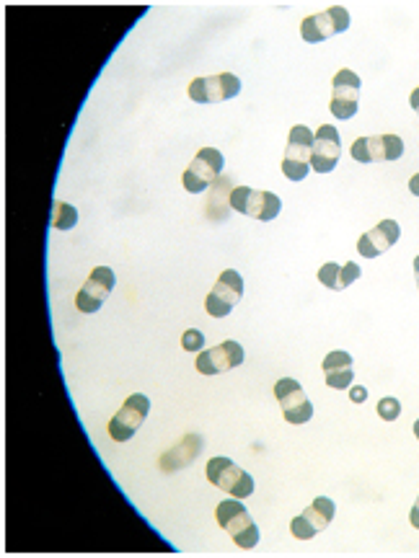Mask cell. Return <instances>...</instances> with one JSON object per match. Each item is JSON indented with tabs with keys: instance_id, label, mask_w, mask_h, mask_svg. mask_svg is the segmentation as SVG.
I'll return each mask as SVG.
<instances>
[{
	"instance_id": "cell-1",
	"label": "cell",
	"mask_w": 419,
	"mask_h": 558,
	"mask_svg": "<svg viewBox=\"0 0 419 558\" xmlns=\"http://www.w3.org/2000/svg\"><path fill=\"white\" fill-rule=\"evenodd\" d=\"M215 520H218V525L231 535V540L238 548H244V551L257 548L259 527L257 522L251 520L249 509L241 504V499L231 496L226 502H220L218 509H215Z\"/></svg>"
},
{
	"instance_id": "cell-2",
	"label": "cell",
	"mask_w": 419,
	"mask_h": 558,
	"mask_svg": "<svg viewBox=\"0 0 419 558\" xmlns=\"http://www.w3.org/2000/svg\"><path fill=\"white\" fill-rule=\"evenodd\" d=\"M311 155H313V132L306 124H295L290 130L288 148L282 158V174L290 181H303L311 171Z\"/></svg>"
},
{
	"instance_id": "cell-3",
	"label": "cell",
	"mask_w": 419,
	"mask_h": 558,
	"mask_svg": "<svg viewBox=\"0 0 419 558\" xmlns=\"http://www.w3.org/2000/svg\"><path fill=\"white\" fill-rule=\"evenodd\" d=\"M207 481L218 486L220 491L236 496V499H249L254 494V478L238 468L231 458H213L207 463Z\"/></svg>"
},
{
	"instance_id": "cell-4",
	"label": "cell",
	"mask_w": 419,
	"mask_h": 558,
	"mask_svg": "<svg viewBox=\"0 0 419 558\" xmlns=\"http://www.w3.org/2000/svg\"><path fill=\"white\" fill-rule=\"evenodd\" d=\"M231 207L236 212H241V215L269 223V220H275L280 215L282 199L272 192L251 189V186H236L231 192Z\"/></svg>"
},
{
	"instance_id": "cell-5",
	"label": "cell",
	"mask_w": 419,
	"mask_h": 558,
	"mask_svg": "<svg viewBox=\"0 0 419 558\" xmlns=\"http://www.w3.org/2000/svg\"><path fill=\"white\" fill-rule=\"evenodd\" d=\"M223 163L226 161H223V153L218 148H202L200 153L194 155V161L189 163L187 171H184V189L189 194H202L207 186L218 179L220 171H223Z\"/></svg>"
},
{
	"instance_id": "cell-6",
	"label": "cell",
	"mask_w": 419,
	"mask_h": 558,
	"mask_svg": "<svg viewBox=\"0 0 419 558\" xmlns=\"http://www.w3.org/2000/svg\"><path fill=\"white\" fill-rule=\"evenodd\" d=\"M238 93H241V81L233 73L205 75L189 83V99L197 104H220V101L236 99Z\"/></svg>"
},
{
	"instance_id": "cell-7",
	"label": "cell",
	"mask_w": 419,
	"mask_h": 558,
	"mask_svg": "<svg viewBox=\"0 0 419 558\" xmlns=\"http://www.w3.org/2000/svg\"><path fill=\"white\" fill-rule=\"evenodd\" d=\"M350 29V13L347 8L342 6H332L326 8L321 13H313L308 19H303L301 24V37L306 39L308 44H319L326 42L334 34H342V31Z\"/></svg>"
},
{
	"instance_id": "cell-8",
	"label": "cell",
	"mask_w": 419,
	"mask_h": 558,
	"mask_svg": "<svg viewBox=\"0 0 419 558\" xmlns=\"http://www.w3.org/2000/svg\"><path fill=\"white\" fill-rule=\"evenodd\" d=\"M241 298H244V279L236 269H226L207 295L205 310L213 318H226Z\"/></svg>"
},
{
	"instance_id": "cell-9",
	"label": "cell",
	"mask_w": 419,
	"mask_h": 558,
	"mask_svg": "<svg viewBox=\"0 0 419 558\" xmlns=\"http://www.w3.org/2000/svg\"><path fill=\"white\" fill-rule=\"evenodd\" d=\"M275 398L288 424H306L313 416V403L308 401L303 385L293 378H282L275 385Z\"/></svg>"
},
{
	"instance_id": "cell-10",
	"label": "cell",
	"mask_w": 419,
	"mask_h": 558,
	"mask_svg": "<svg viewBox=\"0 0 419 558\" xmlns=\"http://www.w3.org/2000/svg\"><path fill=\"white\" fill-rule=\"evenodd\" d=\"M360 78L357 73H352L350 68H342L332 81V104H329V112L337 119H352L357 114V106H360Z\"/></svg>"
},
{
	"instance_id": "cell-11",
	"label": "cell",
	"mask_w": 419,
	"mask_h": 558,
	"mask_svg": "<svg viewBox=\"0 0 419 558\" xmlns=\"http://www.w3.org/2000/svg\"><path fill=\"white\" fill-rule=\"evenodd\" d=\"M350 155L357 163H381V161H399L404 155V143L396 135H373L360 137L352 143Z\"/></svg>"
},
{
	"instance_id": "cell-12",
	"label": "cell",
	"mask_w": 419,
	"mask_h": 558,
	"mask_svg": "<svg viewBox=\"0 0 419 558\" xmlns=\"http://www.w3.org/2000/svg\"><path fill=\"white\" fill-rule=\"evenodd\" d=\"M334 512H337V509H334L332 499H329V496H319V499H313L311 507H306L303 515H298L290 522V533L298 540L316 538V535H319L321 530H326L329 522L334 520Z\"/></svg>"
},
{
	"instance_id": "cell-13",
	"label": "cell",
	"mask_w": 419,
	"mask_h": 558,
	"mask_svg": "<svg viewBox=\"0 0 419 558\" xmlns=\"http://www.w3.org/2000/svg\"><path fill=\"white\" fill-rule=\"evenodd\" d=\"M148 411H151V401H148V396L135 393V396L127 398L125 406H122L119 414L109 422V434H112V440L117 442L132 440V434L138 432L140 424L145 422Z\"/></svg>"
},
{
	"instance_id": "cell-14",
	"label": "cell",
	"mask_w": 419,
	"mask_h": 558,
	"mask_svg": "<svg viewBox=\"0 0 419 558\" xmlns=\"http://www.w3.org/2000/svg\"><path fill=\"white\" fill-rule=\"evenodd\" d=\"M342 155V137L337 127L332 124H321L319 132H313V155L311 168L316 174H332Z\"/></svg>"
},
{
	"instance_id": "cell-15",
	"label": "cell",
	"mask_w": 419,
	"mask_h": 558,
	"mask_svg": "<svg viewBox=\"0 0 419 558\" xmlns=\"http://www.w3.org/2000/svg\"><path fill=\"white\" fill-rule=\"evenodd\" d=\"M114 282H117V277H114L112 269L96 267L94 272H91V277L86 279V285L78 290L76 308L81 310V313H96V310L104 305V300L109 298V292L114 290Z\"/></svg>"
},
{
	"instance_id": "cell-16",
	"label": "cell",
	"mask_w": 419,
	"mask_h": 558,
	"mask_svg": "<svg viewBox=\"0 0 419 558\" xmlns=\"http://www.w3.org/2000/svg\"><path fill=\"white\" fill-rule=\"evenodd\" d=\"M244 362V347L238 341L228 339L223 344L213 349H205V352L197 357V372L200 375H220V372H228L233 367H238Z\"/></svg>"
},
{
	"instance_id": "cell-17",
	"label": "cell",
	"mask_w": 419,
	"mask_h": 558,
	"mask_svg": "<svg viewBox=\"0 0 419 558\" xmlns=\"http://www.w3.org/2000/svg\"><path fill=\"white\" fill-rule=\"evenodd\" d=\"M399 238H401L399 223H396V220H381L376 228H370L368 233L360 236V241H357V251H360L363 259H376V256L386 254L388 248L394 246Z\"/></svg>"
},
{
	"instance_id": "cell-18",
	"label": "cell",
	"mask_w": 419,
	"mask_h": 558,
	"mask_svg": "<svg viewBox=\"0 0 419 558\" xmlns=\"http://www.w3.org/2000/svg\"><path fill=\"white\" fill-rule=\"evenodd\" d=\"M321 370H324L326 385L334 388V391H344V388H350L352 380H355L352 357L347 352H342V349H337V352H332V354H326V360H324V365H321Z\"/></svg>"
},
{
	"instance_id": "cell-19",
	"label": "cell",
	"mask_w": 419,
	"mask_h": 558,
	"mask_svg": "<svg viewBox=\"0 0 419 558\" xmlns=\"http://www.w3.org/2000/svg\"><path fill=\"white\" fill-rule=\"evenodd\" d=\"M357 279H360V267H357L355 261H347L342 267H339L337 261H329V264H324L319 269V282L324 287H329V290H347Z\"/></svg>"
},
{
	"instance_id": "cell-20",
	"label": "cell",
	"mask_w": 419,
	"mask_h": 558,
	"mask_svg": "<svg viewBox=\"0 0 419 558\" xmlns=\"http://www.w3.org/2000/svg\"><path fill=\"white\" fill-rule=\"evenodd\" d=\"M202 450V437L200 434H187L174 450L161 455V468L163 471H176V468H184V465L192 463Z\"/></svg>"
},
{
	"instance_id": "cell-21",
	"label": "cell",
	"mask_w": 419,
	"mask_h": 558,
	"mask_svg": "<svg viewBox=\"0 0 419 558\" xmlns=\"http://www.w3.org/2000/svg\"><path fill=\"white\" fill-rule=\"evenodd\" d=\"M78 223V210L68 202H55L52 205V228L55 230H73Z\"/></svg>"
},
{
	"instance_id": "cell-22",
	"label": "cell",
	"mask_w": 419,
	"mask_h": 558,
	"mask_svg": "<svg viewBox=\"0 0 419 558\" xmlns=\"http://www.w3.org/2000/svg\"><path fill=\"white\" fill-rule=\"evenodd\" d=\"M378 416H381L383 422H396L401 416V403L396 398H381L378 401Z\"/></svg>"
},
{
	"instance_id": "cell-23",
	"label": "cell",
	"mask_w": 419,
	"mask_h": 558,
	"mask_svg": "<svg viewBox=\"0 0 419 558\" xmlns=\"http://www.w3.org/2000/svg\"><path fill=\"white\" fill-rule=\"evenodd\" d=\"M182 347L187 349V352H202V347H205V334H202L200 329L184 331Z\"/></svg>"
},
{
	"instance_id": "cell-24",
	"label": "cell",
	"mask_w": 419,
	"mask_h": 558,
	"mask_svg": "<svg viewBox=\"0 0 419 558\" xmlns=\"http://www.w3.org/2000/svg\"><path fill=\"white\" fill-rule=\"evenodd\" d=\"M365 398H368V388H363V385H350L352 403H365Z\"/></svg>"
},
{
	"instance_id": "cell-25",
	"label": "cell",
	"mask_w": 419,
	"mask_h": 558,
	"mask_svg": "<svg viewBox=\"0 0 419 558\" xmlns=\"http://www.w3.org/2000/svg\"><path fill=\"white\" fill-rule=\"evenodd\" d=\"M409 522H412V527H417L419 530V496H417V502H414L412 512H409Z\"/></svg>"
},
{
	"instance_id": "cell-26",
	"label": "cell",
	"mask_w": 419,
	"mask_h": 558,
	"mask_svg": "<svg viewBox=\"0 0 419 558\" xmlns=\"http://www.w3.org/2000/svg\"><path fill=\"white\" fill-rule=\"evenodd\" d=\"M409 192H412L414 197H419V174L409 179Z\"/></svg>"
},
{
	"instance_id": "cell-27",
	"label": "cell",
	"mask_w": 419,
	"mask_h": 558,
	"mask_svg": "<svg viewBox=\"0 0 419 558\" xmlns=\"http://www.w3.org/2000/svg\"><path fill=\"white\" fill-rule=\"evenodd\" d=\"M409 104H412L414 112L419 114V88H414V91H412V99H409Z\"/></svg>"
},
{
	"instance_id": "cell-28",
	"label": "cell",
	"mask_w": 419,
	"mask_h": 558,
	"mask_svg": "<svg viewBox=\"0 0 419 558\" xmlns=\"http://www.w3.org/2000/svg\"><path fill=\"white\" fill-rule=\"evenodd\" d=\"M414 279H417V290H419V256L414 259Z\"/></svg>"
},
{
	"instance_id": "cell-29",
	"label": "cell",
	"mask_w": 419,
	"mask_h": 558,
	"mask_svg": "<svg viewBox=\"0 0 419 558\" xmlns=\"http://www.w3.org/2000/svg\"><path fill=\"white\" fill-rule=\"evenodd\" d=\"M414 434H417V440H419V419L414 422Z\"/></svg>"
}]
</instances>
